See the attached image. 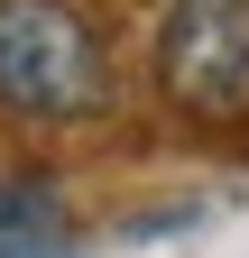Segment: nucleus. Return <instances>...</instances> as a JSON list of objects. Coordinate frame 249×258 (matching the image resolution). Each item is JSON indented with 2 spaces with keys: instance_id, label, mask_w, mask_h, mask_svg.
Instances as JSON below:
<instances>
[{
  "instance_id": "nucleus-3",
  "label": "nucleus",
  "mask_w": 249,
  "mask_h": 258,
  "mask_svg": "<svg viewBox=\"0 0 249 258\" xmlns=\"http://www.w3.org/2000/svg\"><path fill=\"white\" fill-rule=\"evenodd\" d=\"M65 231H74V212H65L55 175H37V166L0 175V258H55Z\"/></svg>"
},
{
  "instance_id": "nucleus-2",
  "label": "nucleus",
  "mask_w": 249,
  "mask_h": 258,
  "mask_svg": "<svg viewBox=\"0 0 249 258\" xmlns=\"http://www.w3.org/2000/svg\"><path fill=\"white\" fill-rule=\"evenodd\" d=\"M157 92L212 129L249 120V0H166Z\"/></svg>"
},
{
  "instance_id": "nucleus-1",
  "label": "nucleus",
  "mask_w": 249,
  "mask_h": 258,
  "mask_svg": "<svg viewBox=\"0 0 249 258\" xmlns=\"http://www.w3.org/2000/svg\"><path fill=\"white\" fill-rule=\"evenodd\" d=\"M0 111L37 129L111 111V46L74 0H0Z\"/></svg>"
}]
</instances>
